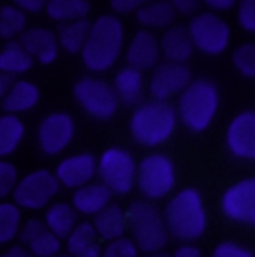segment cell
<instances>
[{"label": "cell", "mask_w": 255, "mask_h": 257, "mask_svg": "<svg viewBox=\"0 0 255 257\" xmlns=\"http://www.w3.org/2000/svg\"><path fill=\"white\" fill-rule=\"evenodd\" d=\"M124 46V26L112 16L104 14L90 26V34L82 48V60L92 72H106L116 64Z\"/></svg>", "instance_id": "1"}, {"label": "cell", "mask_w": 255, "mask_h": 257, "mask_svg": "<svg viewBox=\"0 0 255 257\" xmlns=\"http://www.w3.org/2000/svg\"><path fill=\"white\" fill-rule=\"evenodd\" d=\"M164 221L168 233L182 241L199 239L207 225V213L203 207L201 193L193 188H186L170 199L164 209Z\"/></svg>", "instance_id": "2"}, {"label": "cell", "mask_w": 255, "mask_h": 257, "mask_svg": "<svg viewBox=\"0 0 255 257\" xmlns=\"http://www.w3.org/2000/svg\"><path fill=\"white\" fill-rule=\"evenodd\" d=\"M178 116L168 102H144L138 106L130 120V132L140 146L156 148L172 138Z\"/></svg>", "instance_id": "3"}, {"label": "cell", "mask_w": 255, "mask_h": 257, "mask_svg": "<svg viewBox=\"0 0 255 257\" xmlns=\"http://www.w3.org/2000/svg\"><path fill=\"white\" fill-rule=\"evenodd\" d=\"M128 229L132 231V241L138 251L158 253L168 243V227L162 211L150 201H134L126 211Z\"/></svg>", "instance_id": "4"}, {"label": "cell", "mask_w": 255, "mask_h": 257, "mask_svg": "<svg viewBox=\"0 0 255 257\" xmlns=\"http://www.w3.org/2000/svg\"><path fill=\"white\" fill-rule=\"evenodd\" d=\"M219 108L217 86L209 80H195L182 92L178 102V116L191 132H203Z\"/></svg>", "instance_id": "5"}, {"label": "cell", "mask_w": 255, "mask_h": 257, "mask_svg": "<svg viewBox=\"0 0 255 257\" xmlns=\"http://www.w3.org/2000/svg\"><path fill=\"white\" fill-rule=\"evenodd\" d=\"M60 190L54 174L48 170H34L24 178H18V184L12 192V203L22 211H38L46 209L54 195Z\"/></svg>", "instance_id": "6"}, {"label": "cell", "mask_w": 255, "mask_h": 257, "mask_svg": "<svg viewBox=\"0 0 255 257\" xmlns=\"http://www.w3.org/2000/svg\"><path fill=\"white\" fill-rule=\"evenodd\" d=\"M136 184L140 192L150 199L166 197L176 186L174 162L164 154L146 156L136 168Z\"/></svg>", "instance_id": "7"}, {"label": "cell", "mask_w": 255, "mask_h": 257, "mask_svg": "<svg viewBox=\"0 0 255 257\" xmlns=\"http://www.w3.org/2000/svg\"><path fill=\"white\" fill-rule=\"evenodd\" d=\"M136 168L138 164L134 162L132 154L124 148H108L96 166V174L100 176L102 184L112 193H128L136 184Z\"/></svg>", "instance_id": "8"}, {"label": "cell", "mask_w": 255, "mask_h": 257, "mask_svg": "<svg viewBox=\"0 0 255 257\" xmlns=\"http://www.w3.org/2000/svg\"><path fill=\"white\" fill-rule=\"evenodd\" d=\"M74 98L78 106L94 120H110L118 110L114 88L100 78H82L74 84Z\"/></svg>", "instance_id": "9"}, {"label": "cell", "mask_w": 255, "mask_h": 257, "mask_svg": "<svg viewBox=\"0 0 255 257\" xmlns=\"http://www.w3.org/2000/svg\"><path fill=\"white\" fill-rule=\"evenodd\" d=\"M188 32H190L193 48H197L199 52L209 54V56L221 54L227 48L229 38H231L227 22L223 18H219L215 12L195 14L188 26Z\"/></svg>", "instance_id": "10"}, {"label": "cell", "mask_w": 255, "mask_h": 257, "mask_svg": "<svg viewBox=\"0 0 255 257\" xmlns=\"http://www.w3.org/2000/svg\"><path fill=\"white\" fill-rule=\"evenodd\" d=\"M74 132L76 124L70 114H48L38 126V146L46 156H56L70 146V142L74 140Z\"/></svg>", "instance_id": "11"}, {"label": "cell", "mask_w": 255, "mask_h": 257, "mask_svg": "<svg viewBox=\"0 0 255 257\" xmlns=\"http://www.w3.org/2000/svg\"><path fill=\"white\" fill-rule=\"evenodd\" d=\"M221 211L237 223L255 227V178H245L227 188L221 197Z\"/></svg>", "instance_id": "12"}, {"label": "cell", "mask_w": 255, "mask_h": 257, "mask_svg": "<svg viewBox=\"0 0 255 257\" xmlns=\"http://www.w3.org/2000/svg\"><path fill=\"white\" fill-rule=\"evenodd\" d=\"M191 84V72L186 64H160L154 68L150 80V94L156 102H166L176 94H182Z\"/></svg>", "instance_id": "13"}, {"label": "cell", "mask_w": 255, "mask_h": 257, "mask_svg": "<svg viewBox=\"0 0 255 257\" xmlns=\"http://www.w3.org/2000/svg\"><path fill=\"white\" fill-rule=\"evenodd\" d=\"M20 245L26 247L34 257H56L60 255L62 241L44 225L42 219H28L18 233Z\"/></svg>", "instance_id": "14"}, {"label": "cell", "mask_w": 255, "mask_h": 257, "mask_svg": "<svg viewBox=\"0 0 255 257\" xmlns=\"http://www.w3.org/2000/svg\"><path fill=\"white\" fill-rule=\"evenodd\" d=\"M96 158L92 154H76V156H68L56 166L54 178L58 184H62L70 190H78L82 186L92 184L94 176H96Z\"/></svg>", "instance_id": "15"}, {"label": "cell", "mask_w": 255, "mask_h": 257, "mask_svg": "<svg viewBox=\"0 0 255 257\" xmlns=\"http://www.w3.org/2000/svg\"><path fill=\"white\" fill-rule=\"evenodd\" d=\"M225 142L235 158L255 160V110L241 112L231 120Z\"/></svg>", "instance_id": "16"}, {"label": "cell", "mask_w": 255, "mask_h": 257, "mask_svg": "<svg viewBox=\"0 0 255 257\" xmlns=\"http://www.w3.org/2000/svg\"><path fill=\"white\" fill-rule=\"evenodd\" d=\"M18 42L22 44V48L40 64L48 66L52 62H56L60 46L56 40V32L44 26H34V28H26Z\"/></svg>", "instance_id": "17"}, {"label": "cell", "mask_w": 255, "mask_h": 257, "mask_svg": "<svg viewBox=\"0 0 255 257\" xmlns=\"http://www.w3.org/2000/svg\"><path fill=\"white\" fill-rule=\"evenodd\" d=\"M126 60L130 68H134L142 74L146 70L156 68L158 60H160V40H158V36L150 30H140L128 46Z\"/></svg>", "instance_id": "18"}, {"label": "cell", "mask_w": 255, "mask_h": 257, "mask_svg": "<svg viewBox=\"0 0 255 257\" xmlns=\"http://www.w3.org/2000/svg\"><path fill=\"white\" fill-rule=\"evenodd\" d=\"M40 100V88L30 80H14L8 94L2 100L4 114L20 116L24 112H30Z\"/></svg>", "instance_id": "19"}, {"label": "cell", "mask_w": 255, "mask_h": 257, "mask_svg": "<svg viewBox=\"0 0 255 257\" xmlns=\"http://www.w3.org/2000/svg\"><path fill=\"white\" fill-rule=\"evenodd\" d=\"M160 50L164 52V56L168 58V62L172 64H186L193 54V44H191L190 32L186 26H170L160 42Z\"/></svg>", "instance_id": "20"}, {"label": "cell", "mask_w": 255, "mask_h": 257, "mask_svg": "<svg viewBox=\"0 0 255 257\" xmlns=\"http://www.w3.org/2000/svg\"><path fill=\"white\" fill-rule=\"evenodd\" d=\"M112 203V192L104 184H88L78 188L72 195V207L82 215H96Z\"/></svg>", "instance_id": "21"}, {"label": "cell", "mask_w": 255, "mask_h": 257, "mask_svg": "<svg viewBox=\"0 0 255 257\" xmlns=\"http://www.w3.org/2000/svg\"><path fill=\"white\" fill-rule=\"evenodd\" d=\"M92 225H94L96 235L100 239H106V241L120 239V237H124V233L128 229L126 211L118 203H110L100 213L94 215Z\"/></svg>", "instance_id": "22"}, {"label": "cell", "mask_w": 255, "mask_h": 257, "mask_svg": "<svg viewBox=\"0 0 255 257\" xmlns=\"http://www.w3.org/2000/svg\"><path fill=\"white\" fill-rule=\"evenodd\" d=\"M66 249L70 257H100V237L90 221H82L74 227V231L66 237Z\"/></svg>", "instance_id": "23"}, {"label": "cell", "mask_w": 255, "mask_h": 257, "mask_svg": "<svg viewBox=\"0 0 255 257\" xmlns=\"http://www.w3.org/2000/svg\"><path fill=\"white\" fill-rule=\"evenodd\" d=\"M114 92L118 102L126 106H140L144 104V74L134 68H122L114 78Z\"/></svg>", "instance_id": "24"}, {"label": "cell", "mask_w": 255, "mask_h": 257, "mask_svg": "<svg viewBox=\"0 0 255 257\" xmlns=\"http://www.w3.org/2000/svg\"><path fill=\"white\" fill-rule=\"evenodd\" d=\"M42 221L60 241H64L74 231V227L78 225V213L70 203L56 201V203H50L46 207Z\"/></svg>", "instance_id": "25"}, {"label": "cell", "mask_w": 255, "mask_h": 257, "mask_svg": "<svg viewBox=\"0 0 255 257\" xmlns=\"http://www.w3.org/2000/svg\"><path fill=\"white\" fill-rule=\"evenodd\" d=\"M32 66H34V58L22 48L18 40L4 42V46L0 48V74L12 78L32 70Z\"/></svg>", "instance_id": "26"}, {"label": "cell", "mask_w": 255, "mask_h": 257, "mask_svg": "<svg viewBox=\"0 0 255 257\" xmlns=\"http://www.w3.org/2000/svg\"><path fill=\"white\" fill-rule=\"evenodd\" d=\"M138 22L150 28H170L172 22L176 20V8L168 0L160 2H144L136 10Z\"/></svg>", "instance_id": "27"}, {"label": "cell", "mask_w": 255, "mask_h": 257, "mask_svg": "<svg viewBox=\"0 0 255 257\" xmlns=\"http://www.w3.org/2000/svg\"><path fill=\"white\" fill-rule=\"evenodd\" d=\"M90 26H92V22L86 20V18L60 24L58 30H56L58 46L64 48L68 54H80L84 44H86V38L90 34Z\"/></svg>", "instance_id": "28"}, {"label": "cell", "mask_w": 255, "mask_h": 257, "mask_svg": "<svg viewBox=\"0 0 255 257\" xmlns=\"http://www.w3.org/2000/svg\"><path fill=\"white\" fill-rule=\"evenodd\" d=\"M26 136V126L20 116H0V160L12 156Z\"/></svg>", "instance_id": "29"}, {"label": "cell", "mask_w": 255, "mask_h": 257, "mask_svg": "<svg viewBox=\"0 0 255 257\" xmlns=\"http://www.w3.org/2000/svg\"><path fill=\"white\" fill-rule=\"evenodd\" d=\"M44 10L48 18L66 24V22L86 18L90 12V2L88 0H48Z\"/></svg>", "instance_id": "30"}, {"label": "cell", "mask_w": 255, "mask_h": 257, "mask_svg": "<svg viewBox=\"0 0 255 257\" xmlns=\"http://www.w3.org/2000/svg\"><path fill=\"white\" fill-rule=\"evenodd\" d=\"M26 14L22 10H18L12 2L10 4H2L0 6V38L10 42V40H18L20 34L26 30Z\"/></svg>", "instance_id": "31"}, {"label": "cell", "mask_w": 255, "mask_h": 257, "mask_svg": "<svg viewBox=\"0 0 255 257\" xmlns=\"http://www.w3.org/2000/svg\"><path fill=\"white\" fill-rule=\"evenodd\" d=\"M22 227V211L12 201H0V245L18 239Z\"/></svg>", "instance_id": "32"}, {"label": "cell", "mask_w": 255, "mask_h": 257, "mask_svg": "<svg viewBox=\"0 0 255 257\" xmlns=\"http://www.w3.org/2000/svg\"><path fill=\"white\" fill-rule=\"evenodd\" d=\"M233 64L243 76L255 78V42H247V44H241L235 48Z\"/></svg>", "instance_id": "33"}, {"label": "cell", "mask_w": 255, "mask_h": 257, "mask_svg": "<svg viewBox=\"0 0 255 257\" xmlns=\"http://www.w3.org/2000/svg\"><path fill=\"white\" fill-rule=\"evenodd\" d=\"M18 184V170L14 164L0 160V201H6L8 195H12Z\"/></svg>", "instance_id": "34"}, {"label": "cell", "mask_w": 255, "mask_h": 257, "mask_svg": "<svg viewBox=\"0 0 255 257\" xmlns=\"http://www.w3.org/2000/svg\"><path fill=\"white\" fill-rule=\"evenodd\" d=\"M100 257H138V247L130 237H120V239L108 241Z\"/></svg>", "instance_id": "35"}, {"label": "cell", "mask_w": 255, "mask_h": 257, "mask_svg": "<svg viewBox=\"0 0 255 257\" xmlns=\"http://www.w3.org/2000/svg\"><path fill=\"white\" fill-rule=\"evenodd\" d=\"M239 26L247 32H255V0H243L239 2V12H237Z\"/></svg>", "instance_id": "36"}, {"label": "cell", "mask_w": 255, "mask_h": 257, "mask_svg": "<svg viewBox=\"0 0 255 257\" xmlns=\"http://www.w3.org/2000/svg\"><path fill=\"white\" fill-rule=\"evenodd\" d=\"M213 257H255L253 251H249L247 247L233 243V241H223L213 249Z\"/></svg>", "instance_id": "37"}, {"label": "cell", "mask_w": 255, "mask_h": 257, "mask_svg": "<svg viewBox=\"0 0 255 257\" xmlns=\"http://www.w3.org/2000/svg\"><path fill=\"white\" fill-rule=\"evenodd\" d=\"M12 4L24 14H36L46 8V0H14Z\"/></svg>", "instance_id": "38"}, {"label": "cell", "mask_w": 255, "mask_h": 257, "mask_svg": "<svg viewBox=\"0 0 255 257\" xmlns=\"http://www.w3.org/2000/svg\"><path fill=\"white\" fill-rule=\"evenodd\" d=\"M110 4L114 8V12H118V14H130V12L138 10L144 2L142 0H112Z\"/></svg>", "instance_id": "39"}, {"label": "cell", "mask_w": 255, "mask_h": 257, "mask_svg": "<svg viewBox=\"0 0 255 257\" xmlns=\"http://www.w3.org/2000/svg\"><path fill=\"white\" fill-rule=\"evenodd\" d=\"M176 12L184 14V16H195L197 14V8H199V2L197 0H176L172 2Z\"/></svg>", "instance_id": "40"}, {"label": "cell", "mask_w": 255, "mask_h": 257, "mask_svg": "<svg viewBox=\"0 0 255 257\" xmlns=\"http://www.w3.org/2000/svg\"><path fill=\"white\" fill-rule=\"evenodd\" d=\"M0 257H34V255H32L26 247H22V245H10L8 249L2 251Z\"/></svg>", "instance_id": "41"}, {"label": "cell", "mask_w": 255, "mask_h": 257, "mask_svg": "<svg viewBox=\"0 0 255 257\" xmlns=\"http://www.w3.org/2000/svg\"><path fill=\"white\" fill-rule=\"evenodd\" d=\"M172 257H201V251L193 245H182V247L176 249V253Z\"/></svg>", "instance_id": "42"}, {"label": "cell", "mask_w": 255, "mask_h": 257, "mask_svg": "<svg viewBox=\"0 0 255 257\" xmlns=\"http://www.w3.org/2000/svg\"><path fill=\"white\" fill-rule=\"evenodd\" d=\"M209 8H213V10H229V8H233V0H207L205 2Z\"/></svg>", "instance_id": "43"}, {"label": "cell", "mask_w": 255, "mask_h": 257, "mask_svg": "<svg viewBox=\"0 0 255 257\" xmlns=\"http://www.w3.org/2000/svg\"><path fill=\"white\" fill-rule=\"evenodd\" d=\"M10 86H12V78H10V76H4V74H0V104H2L4 96L8 94Z\"/></svg>", "instance_id": "44"}, {"label": "cell", "mask_w": 255, "mask_h": 257, "mask_svg": "<svg viewBox=\"0 0 255 257\" xmlns=\"http://www.w3.org/2000/svg\"><path fill=\"white\" fill-rule=\"evenodd\" d=\"M146 257H172V255H168V253H164V251H158V253H148Z\"/></svg>", "instance_id": "45"}, {"label": "cell", "mask_w": 255, "mask_h": 257, "mask_svg": "<svg viewBox=\"0 0 255 257\" xmlns=\"http://www.w3.org/2000/svg\"><path fill=\"white\" fill-rule=\"evenodd\" d=\"M56 257H70V255H56Z\"/></svg>", "instance_id": "46"}]
</instances>
